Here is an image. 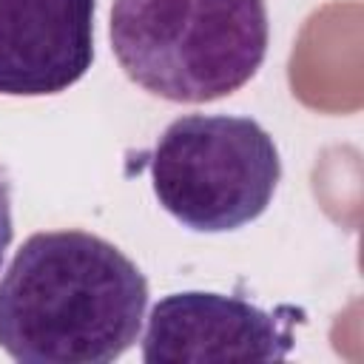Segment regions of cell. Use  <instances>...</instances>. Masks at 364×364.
<instances>
[{
    "label": "cell",
    "instance_id": "7a4b0ae2",
    "mask_svg": "<svg viewBox=\"0 0 364 364\" xmlns=\"http://www.w3.org/2000/svg\"><path fill=\"white\" fill-rule=\"evenodd\" d=\"M111 48L131 82L168 102H213L256 77L264 0H114Z\"/></svg>",
    "mask_w": 364,
    "mask_h": 364
},
{
    "label": "cell",
    "instance_id": "8992f818",
    "mask_svg": "<svg viewBox=\"0 0 364 364\" xmlns=\"http://www.w3.org/2000/svg\"><path fill=\"white\" fill-rule=\"evenodd\" d=\"M14 236V225H11V196H9V185L0 176V264L6 259V250L11 245Z\"/></svg>",
    "mask_w": 364,
    "mask_h": 364
},
{
    "label": "cell",
    "instance_id": "5b68a950",
    "mask_svg": "<svg viewBox=\"0 0 364 364\" xmlns=\"http://www.w3.org/2000/svg\"><path fill=\"white\" fill-rule=\"evenodd\" d=\"M97 0H0V94L68 91L94 63Z\"/></svg>",
    "mask_w": 364,
    "mask_h": 364
},
{
    "label": "cell",
    "instance_id": "6da1fadb",
    "mask_svg": "<svg viewBox=\"0 0 364 364\" xmlns=\"http://www.w3.org/2000/svg\"><path fill=\"white\" fill-rule=\"evenodd\" d=\"M145 273L85 230L28 236L0 276V350L20 364H111L134 347Z\"/></svg>",
    "mask_w": 364,
    "mask_h": 364
},
{
    "label": "cell",
    "instance_id": "277c9868",
    "mask_svg": "<svg viewBox=\"0 0 364 364\" xmlns=\"http://www.w3.org/2000/svg\"><path fill=\"white\" fill-rule=\"evenodd\" d=\"M296 310L267 313L242 296L182 290L151 307L142 361H282L293 350Z\"/></svg>",
    "mask_w": 364,
    "mask_h": 364
},
{
    "label": "cell",
    "instance_id": "3957f363",
    "mask_svg": "<svg viewBox=\"0 0 364 364\" xmlns=\"http://www.w3.org/2000/svg\"><path fill=\"white\" fill-rule=\"evenodd\" d=\"M151 185L162 210L196 233H228L259 219L282 179L273 136L250 117L188 114L156 139Z\"/></svg>",
    "mask_w": 364,
    "mask_h": 364
}]
</instances>
